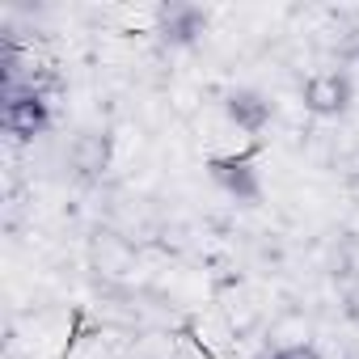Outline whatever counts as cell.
<instances>
[{
  "label": "cell",
  "mask_w": 359,
  "mask_h": 359,
  "mask_svg": "<svg viewBox=\"0 0 359 359\" xmlns=\"http://www.w3.org/2000/svg\"><path fill=\"white\" fill-rule=\"evenodd\" d=\"M300 97H304V110H309V114H317V118H338V114H346V106H351V81H346L342 72H317V76L304 81Z\"/></svg>",
  "instance_id": "obj_2"
},
{
  "label": "cell",
  "mask_w": 359,
  "mask_h": 359,
  "mask_svg": "<svg viewBox=\"0 0 359 359\" xmlns=\"http://www.w3.org/2000/svg\"><path fill=\"white\" fill-rule=\"evenodd\" d=\"M208 30V13L199 5H187V0H169V5L156 9V34L169 47H191L199 34Z\"/></svg>",
  "instance_id": "obj_3"
},
{
  "label": "cell",
  "mask_w": 359,
  "mask_h": 359,
  "mask_svg": "<svg viewBox=\"0 0 359 359\" xmlns=\"http://www.w3.org/2000/svg\"><path fill=\"white\" fill-rule=\"evenodd\" d=\"M0 123H5V131L18 135V140H34V135H43L51 127V110H47V102L39 93H9L5 110H0Z\"/></svg>",
  "instance_id": "obj_4"
},
{
  "label": "cell",
  "mask_w": 359,
  "mask_h": 359,
  "mask_svg": "<svg viewBox=\"0 0 359 359\" xmlns=\"http://www.w3.org/2000/svg\"><path fill=\"white\" fill-rule=\"evenodd\" d=\"M224 114H229L245 135H262V131L271 127V118H275V102H271L266 93H258V89H233V93L224 97Z\"/></svg>",
  "instance_id": "obj_5"
},
{
  "label": "cell",
  "mask_w": 359,
  "mask_h": 359,
  "mask_svg": "<svg viewBox=\"0 0 359 359\" xmlns=\"http://www.w3.org/2000/svg\"><path fill=\"white\" fill-rule=\"evenodd\" d=\"M254 152H258V140L245 148V152H229V156H212L208 161V173L220 191H229L233 199L241 203H258L262 199V182H258V169H254Z\"/></svg>",
  "instance_id": "obj_1"
},
{
  "label": "cell",
  "mask_w": 359,
  "mask_h": 359,
  "mask_svg": "<svg viewBox=\"0 0 359 359\" xmlns=\"http://www.w3.org/2000/svg\"><path fill=\"white\" fill-rule=\"evenodd\" d=\"M271 359H321V355H317V346H309V342H304V346H283V351H279V355H271Z\"/></svg>",
  "instance_id": "obj_7"
},
{
  "label": "cell",
  "mask_w": 359,
  "mask_h": 359,
  "mask_svg": "<svg viewBox=\"0 0 359 359\" xmlns=\"http://www.w3.org/2000/svg\"><path fill=\"white\" fill-rule=\"evenodd\" d=\"M68 161H72V169H76L81 182L102 177L106 165H110V135L106 131H81L72 140V148H68Z\"/></svg>",
  "instance_id": "obj_6"
}]
</instances>
